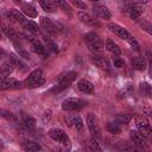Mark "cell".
<instances>
[{
  "label": "cell",
  "instance_id": "1",
  "mask_svg": "<svg viewBox=\"0 0 152 152\" xmlns=\"http://www.w3.org/2000/svg\"><path fill=\"white\" fill-rule=\"evenodd\" d=\"M84 40L88 45V49L91 51V52H99L101 51L104 45H103V42L101 40V38L99 37L97 33L95 32H88L86 36H84Z\"/></svg>",
  "mask_w": 152,
  "mask_h": 152
},
{
  "label": "cell",
  "instance_id": "2",
  "mask_svg": "<svg viewBox=\"0 0 152 152\" xmlns=\"http://www.w3.org/2000/svg\"><path fill=\"white\" fill-rule=\"evenodd\" d=\"M45 83V78L43 76V71L40 69H36L32 72H30V75L26 77L24 86L28 87V88H37L40 87Z\"/></svg>",
  "mask_w": 152,
  "mask_h": 152
},
{
  "label": "cell",
  "instance_id": "3",
  "mask_svg": "<svg viewBox=\"0 0 152 152\" xmlns=\"http://www.w3.org/2000/svg\"><path fill=\"white\" fill-rule=\"evenodd\" d=\"M86 106V101L78 97H68L62 102V109L70 112V110H80Z\"/></svg>",
  "mask_w": 152,
  "mask_h": 152
},
{
  "label": "cell",
  "instance_id": "4",
  "mask_svg": "<svg viewBox=\"0 0 152 152\" xmlns=\"http://www.w3.org/2000/svg\"><path fill=\"white\" fill-rule=\"evenodd\" d=\"M135 127L146 138L152 137V128H151L147 119H145L144 116H137L135 118Z\"/></svg>",
  "mask_w": 152,
  "mask_h": 152
},
{
  "label": "cell",
  "instance_id": "5",
  "mask_svg": "<svg viewBox=\"0 0 152 152\" xmlns=\"http://www.w3.org/2000/svg\"><path fill=\"white\" fill-rule=\"evenodd\" d=\"M87 125H88V128H89L93 138H95L96 140H101L102 139V134H101V129L99 127V124H97V120H96L95 115H93V114L88 115Z\"/></svg>",
  "mask_w": 152,
  "mask_h": 152
},
{
  "label": "cell",
  "instance_id": "6",
  "mask_svg": "<svg viewBox=\"0 0 152 152\" xmlns=\"http://www.w3.org/2000/svg\"><path fill=\"white\" fill-rule=\"evenodd\" d=\"M76 76H77V74H76L75 71H69V72H66V74L59 80V82H58V84H57V87H56V90H57V91H62V90L69 88V87L72 84V82L76 80Z\"/></svg>",
  "mask_w": 152,
  "mask_h": 152
},
{
  "label": "cell",
  "instance_id": "7",
  "mask_svg": "<svg viewBox=\"0 0 152 152\" xmlns=\"http://www.w3.org/2000/svg\"><path fill=\"white\" fill-rule=\"evenodd\" d=\"M48 134L52 140H55L57 142H61V144H64V145L69 144V138H68L66 133L61 128H51V129H49Z\"/></svg>",
  "mask_w": 152,
  "mask_h": 152
},
{
  "label": "cell",
  "instance_id": "8",
  "mask_svg": "<svg viewBox=\"0 0 152 152\" xmlns=\"http://www.w3.org/2000/svg\"><path fill=\"white\" fill-rule=\"evenodd\" d=\"M91 61H93V63L97 66V68H100L101 70H103V71H110V68H112V65H110V63H109V61L107 59V58H104V57H102V56H100V55H97V53H94L93 56H91Z\"/></svg>",
  "mask_w": 152,
  "mask_h": 152
},
{
  "label": "cell",
  "instance_id": "9",
  "mask_svg": "<svg viewBox=\"0 0 152 152\" xmlns=\"http://www.w3.org/2000/svg\"><path fill=\"white\" fill-rule=\"evenodd\" d=\"M107 27L109 28L110 32H113L114 34H116L119 38H121V39H126V40H127L129 33H128V31H127L126 28H124L122 26H120V25H118V24H114V23H109Z\"/></svg>",
  "mask_w": 152,
  "mask_h": 152
},
{
  "label": "cell",
  "instance_id": "10",
  "mask_svg": "<svg viewBox=\"0 0 152 152\" xmlns=\"http://www.w3.org/2000/svg\"><path fill=\"white\" fill-rule=\"evenodd\" d=\"M93 11H94V13H95L99 18L104 19V20H108V19H110V17H112V13H110V11L108 10V7H106V6H103V5H96V6H94V7H93Z\"/></svg>",
  "mask_w": 152,
  "mask_h": 152
},
{
  "label": "cell",
  "instance_id": "11",
  "mask_svg": "<svg viewBox=\"0 0 152 152\" xmlns=\"http://www.w3.org/2000/svg\"><path fill=\"white\" fill-rule=\"evenodd\" d=\"M77 17H78V19H80L82 23H86V24H88V25H91V26H99V25H100L99 21H97L94 17H91L90 14H88L87 12L80 11V12H77Z\"/></svg>",
  "mask_w": 152,
  "mask_h": 152
},
{
  "label": "cell",
  "instance_id": "12",
  "mask_svg": "<svg viewBox=\"0 0 152 152\" xmlns=\"http://www.w3.org/2000/svg\"><path fill=\"white\" fill-rule=\"evenodd\" d=\"M5 15H6V18L7 19H10V20H15V21H19L20 24H25L27 20L25 19V17L23 15V13H20L19 11H17V10H11V11H7L6 13H5Z\"/></svg>",
  "mask_w": 152,
  "mask_h": 152
},
{
  "label": "cell",
  "instance_id": "13",
  "mask_svg": "<svg viewBox=\"0 0 152 152\" xmlns=\"http://www.w3.org/2000/svg\"><path fill=\"white\" fill-rule=\"evenodd\" d=\"M129 137H131V140L133 141V144L135 145H145L146 144V137L142 135L138 129H132L129 132Z\"/></svg>",
  "mask_w": 152,
  "mask_h": 152
},
{
  "label": "cell",
  "instance_id": "14",
  "mask_svg": "<svg viewBox=\"0 0 152 152\" xmlns=\"http://www.w3.org/2000/svg\"><path fill=\"white\" fill-rule=\"evenodd\" d=\"M40 25L42 27L48 32V33H56L57 32V28L55 26V24L51 21L50 18L48 17H42L40 18Z\"/></svg>",
  "mask_w": 152,
  "mask_h": 152
},
{
  "label": "cell",
  "instance_id": "15",
  "mask_svg": "<svg viewBox=\"0 0 152 152\" xmlns=\"http://www.w3.org/2000/svg\"><path fill=\"white\" fill-rule=\"evenodd\" d=\"M131 65H132L133 69L139 70V71H144L146 69V66H147L146 65V59L142 58V57H139V56L133 57L131 59Z\"/></svg>",
  "mask_w": 152,
  "mask_h": 152
},
{
  "label": "cell",
  "instance_id": "16",
  "mask_svg": "<svg viewBox=\"0 0 152 152\" xmlns=\"http://www.w3.org/2000/svg\"><path fill=\"white\" fill-rule=\"evenodd\" d=\"M77 88H78L82 93L89 94V93H91V91L94 90V84H93L90 81L83 78V80H80V81H78V83H77Z\"/></svg>",
  "mask_w": 152,
  "mask_h": 152
},
{
  "label": "cell",
  "instance_id": "17",
  "mask_svg": "<svg viewBox=\"0 0 152 152\" xmlns=\"http://www.w3.org/2000/svg\"><path fill=\"white\" fill-rule=\"evenodd\" d=\"M139 93L144 97H152V86L147 82H141L139 84Z\"/></svg>",
  "mask_w": 152,
  "mask_h": 152
},
{
  "label": "cell",
  "instance_id": "18",
  "mask_svg": "<svg viewBox=\"0 0 152 152\" xmlns=\"http://www.w3.org/2000/svg\"><path fill=\"white\" fill-rule=\"evenodd\" d=\"M28 43L32 45V48H33V51H34V52H37V53H39V55H44V53H45V48L43 46V44H42L38 39L30 37Z\"/></svg>",
  "mask_w": 152,
  "mask_h": 152
},
{
  "label": "cell",
  "instance_id": "19",
  "mask_svg": "<svg viewBox=\"0 0 152 152\" xmlns=\"http://www.w3.org/2000/svg\"><path fill=\"white\" fill-rule=\"evenodd\" d=\"M106 50L112 52V53H114V55H120V48L112 39H107L106 40Z\"/></svg>",
  "mask_w": 152,
  "mask_h": 152
},
{
  "label": "cell",
  "instance_id": "20",
  "mask_svg": "<svg viewBox=\"0 0 152 152\" xmlns=\"http://www.w3.org/2000/svg\"><path fill=\"white\" fill-rule=\"evenodd\" d=\"M21 10H23V13H24L25 15H27L28 18H36V17H37V11H36V8H34L33 6H31V5H28V4L23 5Z\"/></svg>",
  "mask_w": 152,
  "mask_h": 152
},
{
  "label": "cell",
  "instance_id": "21",
  "mask_svg": "<svg viewBox=\"0 0 152 152\" xmlns=\"http://www.w3.org/2000/svg\"><path fill=\"white\" fill-rule=\"evenodd\" d=\"M2 31H4V33L6 34V37H7V38H10V39H11V40H13L14 43H17L18 34L14 32V30H13V28H11V27H8V26H6V25H2Z\"/></svg>",
  "mask_w": 152,
  "mask_h": 152
},
{
  "label": "cell",
  "instance_id": "22",
  "mask_svg": "<svg viewBox=\"0 0 152 152\" xmlns=\"http://www.w3.org/2000/svg\"><path fill=\"white\" fill-rule=\"evenodd\" d=\"M43 40H44V43L46 44V46H48L51 51H53V52H57V51H58V45H57V43H56L51 37L44 36V37H43Z\"/></svg>",
  "mask_w": 152,
  "mask_h": 152
},
{
  "label": "cell",
  "instance_id": "23",
  "mask_svg": "<svg viewBox=\"0 0 152 152\" xmlns=\"http://www.w3.org/2000/svg\"><path fill=\"white\" fill-rule=\"evenodd\" d=\"M10 62L12 63L13 66H17V68H20V69H25V66H26L21 62V59L17 55H14V53H10Z\"/></svg>",
  "mask_w": 152,
  "mask_h": 152
},
{
  "label": "cell",
  "instance_id": "24",
  "mask_svg": "<svg viewBox=\"0 0 152 152\" xmlns=\"http://www.w3.org/2000/svg\"><path fill=\"white\" fill-rule=\"evenodd\" d=\"M52 2H53V5H55L56 7H58V8L62 10V11L70 12V10H71V7H70V5L68 4L66 0H52Z\"/></svg>",
  "mask_w": 152,
  "mask_h": 152
},
{
  "label": "cell",
  "instance_id": "25",
  "mask_svg": "<svg viewBox=\"0 0 152 152\" xmlns=\"http://www.w3.org/2000/svg\"><path fill=\"white\" fill-rule=\"evenodd\" d=\"M107 131L109 133H113V134H118L121 132V127H120V124L119 121H112L107 125Z\"/></svg>",
  "mask_w": 152,
  "mask_h": 152
},
{
  "label": "cell",
  "instance_id": "26",
  "mask_svg": "<svg viewBox=\"0 0 152 152\" xmlns=\"http://www.w3.org/2000/svg\"><path fill=\"white\" fill-rule=\"evenodd\" d=\"M39 4L45 12H55V5L52 0H39Z\"/></svg>",
  "mask_w": 152,
  "mask_h": 152
},
{
  "label": "cell",
  "instance_id": "27",
  "mask_svg": "<svg viewBox=\"0 0 152 152\" xmlns=\"http://www.w3.org/2000/svg\"><path fill=\"white\" fill-rule=\"evenodd\" d=\"M24 26L26 27V30H28V31L32 32L33 34L39 33V27H38V25H37L34 21H32V20H27V21L24 24Z\"/></svg>",
  "mask_w": 152,
  "mask_h": 152
},
{
  "label": "cell",
  "instance_id": "28",
  "mask_svg": "<svg viewBox=\"0 0 152 152\" xmlns=\"http://www.w3.org/2000/svg\"><path fill=\"white\" fill-rule=\"evenodd\" d=\"M24 148L26 151H40L42 146L36 141H26L24 144Z\"/></svg>",
  "mask_w": 152,
  "mask_h": 152
},
{
  "label": "cell",
  "instance_id": "29",
  "mask_svg": "<svg viewBox=\"0 0 152 152\" xmlns=\"http://www.w3.org/2000/svg\"><path fill=\"white\" fill-rule=\"evenodd\" d=\"M14 82H15V80H13V78H1L0 89L5 90V89H8V88H13Z\"/></svg>",
  "mask_w": 152,
  "mask_h": 152
},
{
  "label": "cell",
  "instance_id": "30",
  "mask_svg": "<svg viewBox=\"0 0 152 152\" xmlns=\"http://www.w3.org/2000/svg\"><path fill=\"white\" fill-rule=\"evenodd\" d=\"M23 124H24V126H25L26 128H28V129H33V128L36 127V120H34V118H32V116H30V115H26V116L23 119Z\"/></svg>",
  "mask_w": 152,
  "mask_h": 152
},
{
  "label": "cell",
  "instance_id": "31",
  "mask_svg": "<svg viewBox=\"0 0 152 152\" xmlns=\"http://www.w3.org/2000/svg\"><path fill=\"white\" fill-rule=\"evenodd\" d=\"M132 120V115L129 113H119L118 114V121L120 124H128Z\"/></svg>",
  "mask_w": 152,
  "mask_h": 152
},
{
  "label": "cell",
  "instance_id": "32",
  "mask_svg": "<svg viewBox=\"0 0 152 152\" xmlns=\"http://www.w3.org/2000/svg\"><path fill=\"white\" fill-rule=\"evenodd\" d=\"M144 12V10H141L140 7H137V6H133L131 10H129V17L131 19H137L141 15V13Z\"/></svg>",
  "mask_w": 152,
  "mask_h": 152
},
{
  "label": "cell",
  "instance_id": "33",
  "mask_svg": "<svg viewBox=\"0 0 152 152\" xmlns=\"http://www.w3.org/2000/svg\"><path fill=\"white\" fill-rule=\"evenodd\" d=\"M139 26H140L144 31H146L148 34L152 36V23L146 21V20H140V21H139Z\"/></svg>",
  "mask_w": 152,
  "mask_h": 152
},
{
  "label": "cell",
  "instance_id": "34",
  "mask_svg": "<svg viewBox=\"0 0 152 152\" xmlns=\"http://www.w3.org/2000/svg\"><path fill=\"white\" fill-rule=\"evenodd\" d=\"M88 148H89L90 151H101V150H102L95 138L89 139V141H88Z\"/></svg>",
  "mask_w": 152,
  "mask_h": 152
},
{
  "label": "cell",
  "instance_id": "35",
  "mask_svg": "<svg viewBox=\"0 0 152 152\" xmlns=\"http://www.w3.org/2000/svg\"><path fill=\"white\" fill-rule=\"evenodd\" d=\"M127 42H128V44L131 45V48L134 50V51H139L140 50V45H139V43H138V40L133 37V36H128V38H127Z\"/></svg>",
  "mask_w": 152,
  "mask_h": 152
},
{
  "label": "cell",
  "instance_id": "36",
  "mask_svg": "<svg viewBox=\"0 0 152 152\" xmlns=\"http://www.w3.org/2000/svg\"><path fill=\"white\" fill-rule=\"evenodd\" d=\"M11 72H12V63L4 64L2 69H1V78H6L7 76H10Z\"/></svg>",
  "mask_w": 152,
  "mask_h": 152
},
{
  "label": "cell",
  "instance_id": "37",
  "mask_svg": "<svg viewBox=\"0 0 152 152\" xmlns=\"http://www.w3.org/2000/svg\"><path fill=\"white\" fill-rule=\"evenodd\" d=\"M72 119H74V126L76 127V129L81 131V129L83 128V126H84L82 118H81L78 114H76V115H74V116H72Z\"/></svg>",
  "mask_w": 152,
  "mask_h": 152
},
{
  "label": "cell",
  "instance_id": "38",
  "mask_svg": "<svg viewBox=\"0 0 152 152\" xmlns=\"http://www.w3.org/2000/svg\"><path fill=\"white\" fill-rule=\"evenodd\" d=\"M146 57H147V62H148V74H150V77L152 78V51H147Z\"/></svg>",
  "mask_w": 152,
  "mask_h": 152
},
{
  "label": "cell",
  "instance_id": "39",
  "mask_svg": "<svg viewBox=\"0 0 152 152\" xmlns=\"http://www.w3.org/2000/svg\"><path fill=\"white\" fill-rule=\"evenodd\" d=\"M72 5L76 6L77 8H80V10H86L87 8V5L82 0H72Z\"/></svg>",
  "mask_w": 152,
  "mask_h": 152
},
{
  "label": "cell",
  "instance_id": "40",
  "mask_svg": "<svg viewBox=\"0 0 152 152\" xmlns=\"http://www.w3.org/2000/svg\"><path fill=\"white\" fill-rule=\"evenodd\" d=\"M113 65L115 66V68H124L125 66V62L121 59V58H114V61H113Z\"/></svg>",
  "mask_w": 152,
  "mask_h": 152
},
{
  "label": "cell",
  "instance_id": "41",
  "mask_svg": "<svg viewBox=\"0 0 152 152\" xmlns=\"http://www.w3.org/2000/svg\"><path fill=\"white\" fill-rule=\"evenodd\" d=\"M0 113H1V116H2V118H5V119H7V120H10V119H14V115H13L12 113H10V112L5 110V109H1V110H0Z\"/></svg>",
  "mask_w": 152,
  "mask_h": 152
},
{
  "label": "cell",
  "instance_id": "42",
  "mask_svg": "<svg viewBox=\"0 0 152 152\" xmlns=\"http://www.w3.org/2000/svg\"><path fill=\"white\" fill-rule=\"evenodd\" d=\"M64 122H65V125H66L68 127H71V126L74 125V119H72V116L66 115V116L64 118Z\"/></svg>",
  "mask_w": 152,
  "mask_h": 152
},
{
  "label": "cell",
  "instance_id": "43",
  "mask_svg": "<svg viewBox=\"0 0 152 152\" xmlns=\"http://www.w3.org/2000/svg\"><path fill=\"white\" fill-rule=\"evenodd\" d=\"M18 53H19V57H23V58H26V59L30 58L28 53L26 51H24V50H18Z\"/></svg>",
  "mask_w": 152,
  "mask_h": 152
},
{
  "label": "cell",
  "instance_id": "44",
  "mask_svg": "<svg viewBox=\"0 0 152 152\" xmlns=\"http://www.w3.org/2000/svg\"><path fill=\"white\" fill-rule=\"evenodd\" d=\"M14 4H17V5H20L21 4V0H12Z\"/></svg>",
  "mask_w": 152,
  "mask_h": 152
},
{
  "label": "cell",
  "instance_id": "45",
  "mask_svg": "<svg viewBox=\"0 0 152 152\" xmlns=\"http://www.w3.org/2000/svg\"><path fill=\"white\" fill-rule=\"evenodd\" d=\"M148 114H150V116H151V119H152V110H150V112H148Z\"/></svg>",
  "mask_w": 152,
  "mask_h": 152
},
{
  "label": "cell",
  "instance_id": "46",
  "mask_svg": "<svg viewBox=\"0 0 152 152\" xmlns=\"http://www.w3.org/2000/svg\"><path fill=\"white\" fill-rule=\"evenodd\" d=\"M91 1H99V0H91Z\"/></svg>",
  "mask_w": 152,
  "mask_h": 152
}]
</instances>
